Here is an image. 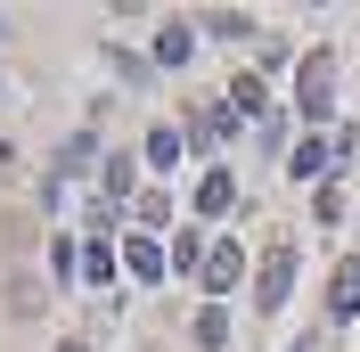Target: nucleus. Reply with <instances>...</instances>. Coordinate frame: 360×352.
<instances>
[{"mask_svg":"<svg viewBox=\"0 0 360 352\" xmlns=\"http://www.w3.org/2000/svg\"><path fill=\"white\" fill-rule=\"evenodd\" d=\"M82 279H90V287H107V279H115V246H107V238H90V246H82Z\"/></svg>","mask_w":360,"mask_h":352,"instance_id":"1a4fd4ad","label":"nucleus"},{"mask_svg":"<svg viewBox=\"0 0 360 352\" xmlns=\"http://www.w3.org/2000/svg\"><path fill=\"white\" fill-rule=\"evenodd\" d=\"M287 295H295V246H270V254H262V270H254V303H262V311H278Z\"/></svg>","mask_w":360,"mask_h":352,"instance_id":"f03ea898","label":"nucleus"},{"mask_svg":"<svg viewBox=\"0 0 360 352\" xmlns=\"http://www.w3.org/2000/svg\"><path fill=\"white\" fill-rule=\"evenodd\" d=\"M229 197H238V180H229V172H205V180H197V213H229Z\"/></svg>","mask_w":360,"mask_h":352,"instance_id":"0eeeda50","label":"nucleus"},{"mask_svg":"<svg viewBox=\"0 0 360 352\" xmlns=\"http://www.w3.org/2000/svg\"><path fill=\"white\" fill-rule=\"evenodd\" d=\"M328 311H360V254L336 263V287H328Z\"/></svg>","mask_w":360,"mask_h":352,"instance_id":"20e7f679","label":"nucleus"},{"mask_svg":"<svg viewBox=\"0 0 360 352\" xmlns=\"http://www.w3.org/2000/svg\"><path fill=\"white\" fill-rule=\"evenodd\" d=\"M295 107L303 115L336 107V49H303V66H295Z\"/></svg>","mask_w":360,"mask_h":352,"instance_id":"f257e3e1","label":"nucleus"},{"mask_svg":"<svg viewBox=\"0 0 360 352\" xmlns=\"http://www.w3.org/2000/svg\"><path fill=\"white\" fill-rule=\"evenodd\" d=\"M197 344H205V352H213V344H229V311H221V303H213V311H197Z\"/></svg>","mask_w":360,"mask_h":352,"instance_id":"f8f14e48","label":"nucleus"},{"mask_svg":"<svg viewBox=\"0 0 360 352\" xmlns=\"http://www.w3.org/2000/svg\"><path fill=\"white\" fill-rule=\"evenodd\" d=\"M205 33H221V42H238V33H254V17H246V8H205Z\"/></svg>","mask_w":360,"mask_h":352,"instance_id":"6e6552de","label":"nucleus"},{"mask_svg":"<svg viewBox=\"0 0 360 352\" xmlns=\"http://www.w3.org/2000/svg\"><path fill=\"white\" fill-rule=\"evenodd\" d=\"M58 352H90V344H58Z\"/></svg>","mask_w":360,"mask_h":352,"instance_id":"4468645a","label":"nucleus"},{"mask_svg":"<svg viewBox=\"0 0 360 352\" xmlns=\"http://www.w3.org/2000/svg\"><path fill=\"white\" fill-rule=\"evenodd\" d=\"M148 164H156V172H172V164H180V132H172V123L148 132Z\"/></svg>","mask_w":360,"mask_h":352,"instance_id":"9d476101","label":"nucleus"},{"mask_svg":"<svg viewBox=\"0 0 360 352\" xmlns=\"http://www.w3.org/2000/svg\"><path fill=\"white\" fill-rule=\"evenodd\" d=\"M156 58H164V66H180V58H188V33H180V25H172V33H156Z\"/></svg>","mask_w":360,"mask_h":352,"instance_id":"ddd939ff","label":"nucleus"},{"mask_svg":"<svg viewBox=\"0 0 360 352\" xmlns=\"http://www.w3.org/2000/svg\"><path fill=\"white\" fill-rule=\"evenodd\" d=\"M328 156H336V148H328V139H295L287 172H295V180H319V172H328Z\"/></svg>","mask_w":360,"mask_h":352,"instance_id":"39448f33","label":"nucleus"},{"mask_svg":"<svg viewBox=\"0 0 360 352\" xmlns=\"http://www.w3.org/2000/svg\"><path fill=\"white\" fill-rule=\"evenodd\" d=\"M205 254H213V246H205L197 230H180V238H172V263H180V270H197V279H205Z\"/></svg>","mask_w":360,"mask_h":352,"instance_id":"9b49d317","label":"nucleus"},{"mask_svg":"<svg viewBox=\"0 0 360 352\" xmlns=\"http://www.w3.org/2000/svg\"><path fill=\"white\" fill-rule=\"evenodd\" d=\"M238 279H246V254H238V238H221L213 254H205V287H213V295H229Z\"/></svg>","mask_w":360,"mask_h":352,"instance_id":"7ed1b4c3","label":"nucleus"},{"mask_svg":"<svg viewBox=\"0 0 360 352\" xmlns=\"http://www.w3.org/2000/svg\"><path fill=\"white\" fill-rule=\"evenodd\" d=\"M123 270H131V279H164V246L156 238H131L123 246Z\"/></svg>","mask_w":360,"mask_h":352,"instance_id":"423d86ee","label":"nucleus"}]
</instances>
